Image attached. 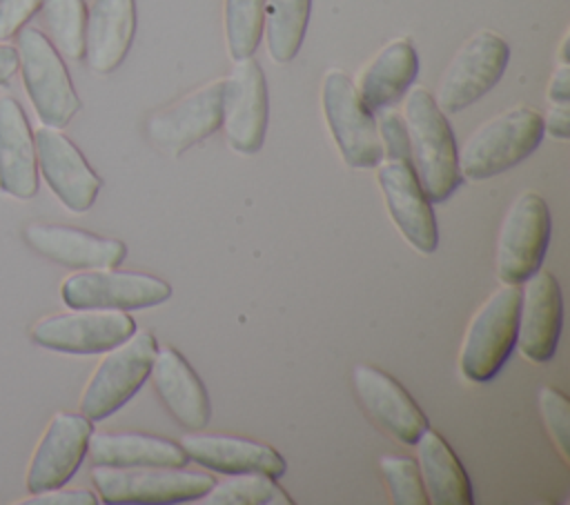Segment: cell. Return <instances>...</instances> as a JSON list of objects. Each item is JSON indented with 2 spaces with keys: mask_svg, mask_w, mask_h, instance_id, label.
Listing matches in <instances>:
<instances>
[{
  "mask_svg": "<svg viewBox=\"0 0 570 505\" xmlns=\"http://www.w3.org/2000/svg\"><path fill=\"white\" fill-rule=\"evenodd\" d=\"M16 51L27 96L40 122L56 129L67 127L80 111V98L58 49L42 31L24 24L16 33Z\"/></svg>",
  "mask_w": 570,
  "mask_h": 505,
  "instance_id": "cell-3",
  "label": "cell"
},
{
  "mask_svg": "<svg viewBox=\"0 0 570 505\" xmlns=\"http://www.w3.org/2000/svg\"><path fill=\"white\" fill-rule=\"evenodd\" d=\"M265 0H225V42L229 58L254 56L263 38Z\"/></svg>",
  "mask_w": 570,
  "mask_h": 505,
  "instance_id": "cell-30",
  "label": "cell"
},
{
  "mask_svg": "<svg viewBox=\"0 0 570 505\" xmlns=\"http://www.w3.org/2000/svg\"><path fill=\"white\" fill-rule=\"evenodd\" d=\"M18 71V51L16 47L0 42V85H7Z\"/></svg>",
  "mask_w": 570,
  "mask_h": 505,
  "instance_id": "cell-38",
  "label": "cell"
},
{
  "mask_svg": "<svg viewBox=\"0 0 570 505\" xmlns=\"http://www.w3.org/2000/svg\"><path fill=\"white\" fill-rule=\"evenodd\" d=\"M151 385L167 412L189 432H200L212 418L207 389L185 356L171 345L156 349L151 369Z\"/></svg>",
  "mask_w": 570,
  "mask_h": 505,
  "instance_id": "cell-21",
  "label": "cell"
},
{
  "mask_svg": "<svg viewBox=\"0 0 570 505\" xmlns=\"http://www.w3.org/2000/svg\"><path fill=\"white\" fill-rule=\"evenodd\" d=\"M194 503L198 505H292L294 501L267 474H229L225 481L214 485Z\"/></svg>",
  "mask_w": 570,
  "mask_h": 505,
  "instance_id": "cell-28",
  "label": "cell"
},
{
  "mask_svg": "<svg viewBox=\"0 0 570 505\" xmlns=\"http://www.w3.org/2000/svg\"><path fill=\"white\" fill-rule=\"evenodd\" d=\"M541 118H543V133H548L557 140H568V136H570V102L550 105L548 113Z\"/></svg>",
  "mask_w": 570,
  "mask_h": 505,
  "instance_id": "cell-36",
  "label": "cell"
},
{
  "mask_svg": "<svg viewBox=\"0 0 570 505\" xmlns=\"http://www.w3.org/2000/svg\"><path fill=\"white\" fill-rule=\"evenodd\" d=\"M40 18L47 29V38L60 56L80 60L85 51V0H40Z\"/></svg>",
  "mask_w": 570,
  "mask_h": 505,
  "instance_id": "cell-29",
  "label": "cell"
},
{
  "mask_svg": "<svg viewBox=\"0 0 570 505\" xmlns=\"http://www.w3.org/2000/svg\"><path fill=\"white\" fill-rule=\"evenodd\" d=\"M223 120V78H216L169 107L151 113L147 120L149 140L171 154L180 156L196 142H203L220 129Z\"/></svg>",
  "mask_w": 570,
  "mask_h": 505,
  "instance_id": "cell-13",
  "label": "cell"
},
{
  "mask_svg": "<svg viewBox=\"0 0 570 505\" xmlns=\"http://www.w3.org/2000/svg\"><path fill=\"white\" fill-rule=\"evenodd\" d=\"M91 432V420L82 414H53L27 467L29 494L67 485L71 476L78 472L82 458L87 456Z\"/></svg>",
  "mask_w": 570,
  "mask_h": 505,
  "instance_id": "cell-16",
  "label": "cell"
},
{
  "mask_svg": "<svg viewBox=\"0 0 570 505\" xmlns=\"http://www.w3.org/2000/svg\"><path fill=\"white\" fill-rule=\"evenodd\" d=\"M510 60L508 42L481 29L470 36L445 67L434 102L443 113H459L485 96L501 78Z\"/></svg>",
  "mask_w": 570,
  "mask_h": 505,
  "instance_id": "cell-8",
  "label": "cell"
},
{
  "mask_svg": "<svg viewBox=\"0 0 570 505\" xmlns=\"http://www.w3.org/2000/svg\"><path fill=\"white\" fill-rule=\"evenodd\" d=\"M403 120L407 129L410 165L432 202L448 200L463 176L459 171V149L445 113L434 96L423 87H410L403 102Z\"/></svg>",
  "mask_w": 570,
  "mask_h": 505,
  "instance_id": "cell-1",
  "label": "cell"
},
{
  "mask_svg": "<svg viewBox=\"0 0 570 505\" xmlns=\"http://www.w3.org/2000/svg\"><path fill=\"white\" fill-rule=\"evenodd\" d=\"M87 454L94 465L111 467H185L189 461L180 443L142 432H91Z\"/></svg>",
  "mask_w": 570,
  "mask_h": 505,
  "instance_id": "cell-25",
  "label": "cell"
},
{
  "mask_svg": "<svg viewBox=\"0 0 570 505\" xmlns=\"http://www.w3.org/2000/svg\"><path fill=\"white\" fill-rule=\"evenodd\" d=\"M136 331V323L120 309H71L33 323L31 340L62 354H105Z\"/></svg>",
  "mask_w": 570,
  "mask_h": 505,
  "instance_id": "cell-11",
  "label": "cell"
},
{
  "mask_svg": "<svg viewBox=\"0 0 570 505\" xmlns=\"http://www.w3.org/2000/svg\"><path fill=\"white\" fill-rule=\"evenodd\" d=\"M60 296L69 309L129 311L165 303L171 296V287L151 274L96 267L69 274L60 285Z\"/></svg>",
  "mask_w": 570,
  "mask_h": 505,
  "instance_id": "cell-10",
  "label": "cell"
},
{
  "mask_svg": "<svg viewBox=\"0 0 570 505\" xmlns=\"http://www.w3.org/2000/svg\"><path fill=\"white\" fill-rule=\"evenodd\" d=\"M0 191L18 200L38 194L36 142L16 98H0Z\"/></svg>",
  "mask_w": 570,
  "mask_h": 505,
  "instance_id": "cell-23",
  "label": "cell"
},
{
  "mask_svg": "<svg viewBox=\"0 0 570 505\" xmlns=\"http://www.w3.org/2000/svg\"><path fill=\"white\" fill-rule=\"evenodd\" d=\"M94 503H96V496L89 489H67L65 485L16 501V505H94Z\"/></svg>",
  "mask_w": 570,
  "mask_h": 505,
  "instance_id": "cell-35",
  "label": "cell"
},
{
  "mask_svg": "<svg viewBox=\"0 0 570 505\" xmlns=\"http://www.w3.org/2000/svg\"><path fill=\"white\" fill-rule=\"evenodd\" d=\"M309 9L312 0H265L263 33L274 62L285 65L298 53L307 31Z\"/></svg>",
  "mask_w": 570,
  "mask_h": 505,
  "instance_id": "cell-27",
  "label": "cell"
},
{
  "mask_svg": "<svg viewBox=\"0 0 570 505\" xmlns=\"http://www.w3.org/2000/svg\"><path fill=\"white\" fill-rule=\"evenodd\" d=\"M419 474L428 494V503L434 505H470L472 485L461 461L443 436L434 429H425L416 438Z\"/></svg>",
  "mask_w": 570,
  "mask_h": 505,
  "instance_id": "cell-26",
  "label": "cell"
},
{
  "mask_svg": "<svg viewBox=\"0 0 570 505\" xmlns=\"http://www.w3.org/2000/svg\"><path fill=\"white\" fill-rule=\"evenodd\" d=\"M379 469L390 489V498L396 505H425L428 494L419 474V465L405 456L385 454L379 461Z\"/></svg>",
  "mask_w": 570,
  "mask_h": 505,
  "instance_id": "cell-31",
  "label": "cell"
},
{
  "mask_svg": "<svg viewBox=\"0 0 570 505\" xmlns=\"http://www.w3.org/2000/svg\"><path fill=\"white\" fill-rule=\"evenodd\" d=\"M136 33V0H94L85 22L82 58L94 73H111Z\"/></svg>",
  "mask_w": 570,
  "mask_h": 505,
  "instance_id": "cell-22",
  "label": "cell"
},
{
  "mask_svg": "<svg viewBox=\"0 0 570 505\" xmlns=\"http://www.w3.org/2000/svg\"><path fill=\"white\" fill-rule=\"evenodd\" d=\"M36 162L56 198L73 214L87 211L100 187V176L91 169L82 151L56 127L42 125L33 133Z\"/></svg>",
  "mask_w": 570,
  "mask_h": 505,
  "instance_id": "cell-15",
  "label": "cell"
},
{
  "mask_svg": "<svg viewBox=\"0 0 570 505\" xmlns=\"http://www.w3.org/2000/svg\"><path fill=\"white\" fill-rule=\"evenodd\" d=\"M419 73V56L410 38L390 40L358 73L354 87L363 105L376 113L412 87Z\"/></svg>",
  "mask_w": 570,
  "mask_h": 505,
  "instance_id": "cell-24",
  "label": "cell"
},
{
  "mask_svg": "<svg viewBox=\"0 0 570 505\" xmlns=\"http://www.w3.org/2000/svg\"><path fill=\"white\" fill-rule=\"evenodd\" d=\"M40 0H0V42L16 36L38 11Z\"/></svg>",
  "mask_w": 570,
  "mask_h": 505,
  "instance_id": "cell-34",
  "label": "cell"
},
{
  "mask_svg": "<svg viewBox=\"0 0 570 505\" xmlns=\"http://www.w3.org/2000/svg\"><path fill=\"white\" fill-rule=\"evenodd\" d=\"M376 178L385 207L401 236L421 254H432L439 245L432 200L425 196L407 158H383L376 165Z\"/></svg>",
  "mask_w": 570,
  "mask_h": 505,
  "instance_id": "cell-14",
  "label": "cell"
},
{
  "mask_svg": "<svg viewBox=\"0 0 570 505\" xmlns=\"http://www.w3.org/2000/svg\"><path fill=\"white\" fill-rule=\"evenodd\" d=\"M269 120L267 82L261 65L249 58L234 60L227 78H223V120L220 127L229 147L243 156H252L263 147Z\"/></svg>",
  "mask_w": 570,
  "mask_h": 505,
  "instance_id": "cell-12",
  "label": "cell"
},
{
  "mask_svg": "<svg viewBox=\"0 0 570 505\" xmlns=\"http://www.w3.org/2000/svg\"><path fill=\"white\" fill-rule=\"evenodd\" d=\"M546 98L550 105H566L570 102V65H561L552 71Z\"/></svg>",
  "mask_w": 570,
  "mask_h": 505,
  "instance_id": "cell-37",
  "label": "cell"
},
{
  "mask_svg": "<svg viewBox=\"0 0 570 505\" xmlns=\"http://www.w3.org/2000/svg\"><path fill=\"white\" fill-rule=\"evenodd\" d=\"M323 113L330 133L354 169H372L383 160V147L374 113L363 105L352 78L341 69H327L321 85Z\"/></svg>",
  "mask_w": 570,
  "mask_h": 505,
  "instance_id": "cell-7",
  "label": "cell"
},
{
  "mask_svg": "<svg viewBox=\"0 0 570 505\" xmlns=\"http://www.w3.org/2000/svg\"><path fill=\"white\" fill-rule=\"evenodd\" d=\"M91 483L109 505H171L200 498L214 485V476L165 465H94Z\"/></svg>",
  "mask_w": 570,
  "mask_h": 505,
  "instance_id": "cell-4",
  "label": "cell"
},
{
  "mask_svg": "<svg viewBox=\"0 0 570 505\" xmlns=\"http://www.w3.org/2000/svg\"><path fill=\"white\" fill-rule=\"evenodd\" d=\"M352 383L365 412L403 445H414L430 427L428 416L407 389L383 369L358 363L352 369Z\"/></svg>",
  "mask_w": 570,
  "mask_h": 505,
  "instance_id": "cell-18",
  "label": "cell"
},
{
  "mask_svg": "<svg viewBox=\"0 0 570 505\" xmlns=\"http://www.w3.org/2000/svg\"><path fill=\"white\" fill-rule=\"evenodd\" d=\"M158 343L151 331H134L105 351L80 396V414L91 423L118 412L149 378Z\"/></svg>",
  "mask_w": 570,
  "mask_h": 505,
  "instance_id": "cell-6",
  "label": "cell"
},
{
  "mask_svg": "<svg viewBox=\"0 0 570 505\" xmlns=\"http://www.w3.org/2000/svg\"><path fill=\"white\" fill-rule=\"evenodd\" d=\"M180 447L189 461L218 474H267L278 478L285 474V458L265 443L229 436V434H200L187 432L180 436Z\"/></svg>",
  "mask_w": 570,
  "mask_h": 505,
  "instance_id": "cell-19",
  "label": "cell"
},
{
  "mask_svg": "<svg viewBox=\"0 0 570 505\" xmlns=\"http://www.w3.org/2000/svg\"><path fill=\"white\" fill-rule=\"evenodd\" d=\"M539 412H541V418H543L552 440L557 443L561 456L568 461V456H570V403H568L566 394L559 392L557 387L543 385L539 392Z\"/></svg>",
  "mask_w": 570,
  "mask_h": 505,
  "instance_id": "cell-32",
  "label": "cell"
},
{
  "mask_svg": "<svg viewBox=\"0 0 570 505\" xmlns=\"http://www.w3.org/2000/svg\"><path fill=\"white\" fill-rule=\"evenodd\" d=\"M550 209L539 194L523 191L514 198L503 216L497 238L494 267L501 283L521 285L541 267L550 242Z\"/></svg>",
  "mask_w": 570,
  "mask_h": 505,
  "instance_id": "cell-9",
  "label": "cell"
},
{
  "mask_svg": "<svg viewBox=\"0 0 570 505\" xmlns=\"http://www.w3.org/2000/svg\"><path fill=\"white\" fill-rule=\"evenodd\" d=\"M376 131L383 147V158H407L410 160V145H407V129L401 113L394 109L376 111Z\"/></svg>",
  "mask_w": 570,
  "mask_h": 505,
  "instance_id": "cell-33",
  "label": "cell"
},
{
  "mask_svg": "<svg viewBox=\"0 0 570 505\" xmlns=\"http://www.w3.org/2000/svg\"><path fill=\"white\" fill-rule=\"evenodd\" d=\"M543 138V118L519 105L481 125L459 151V171L468 180L494 178L525 160Z\"/></svg>",
  "mask_w": 570,
  "mask_h": 505,
  "instance_id": "cell-2",
  "label": "cell"
},
{
  "mask_svg": "<svg viewBox=\"0 0 570 505\" xmlns=\"http://www.w3.org/2000/svg\"><path fill=\"white\" fill-rule=\"evenodd\" d=\"M22 236L33 251L71 269L118 267L127 256V245L122 240L69 225L31 222L24 227Z\"/></svg>",
  "mask_w": 570,
  "mask_h": 505,
  "instance_id": "cell-20",
  "label": "cell"
},
{
  "mask_svg": "<svg viewBox=\"0 0 570 505\" xmlns=\"http://www.w3.org/2000/svg\"><path fill=\"white\" fill-rule=\"evenodd\" d=\"M563 323V298L557 278L537 269L523 280L517 318V347L532 363H546L554 356Z\"/></svg>",
  "mask_w": 570,
  "mask_h": 505,
  "instance_id": "cell-17",
  "label": "cell"
},
{
  "mask_svg": "<svg viewBox=\"0 0 570 505\" xmlns=\"http://www.w3.org/2000/svg\"><path fill=\"white\" fill-rule=\"evenodd\" d=\"M568 42H570V33L563 36L561 47H559V62H561V65H570V58H568Z\"/></svg>",
  "mask_w": 570,
  "mask_h": 505,
  "instance_id": "cell-39",
  "label": "cell"
},
{
  "mask_svg": "<svg viewBox=\"0 0 570 505\" xmlns=\"http://www.w3.org/2000/svg\"><path fill=\"white\" fill-rule=\"evenodd\" d=\"M519 285L503 283L472 316L459 354L461 374L472 383L492 380L517 343Z\"/></svg>",
  "mask_w": 570,
  "mask_h": 505,
  "instance_id": "cell-5",
  "label": "cell"
}]
</instances>
